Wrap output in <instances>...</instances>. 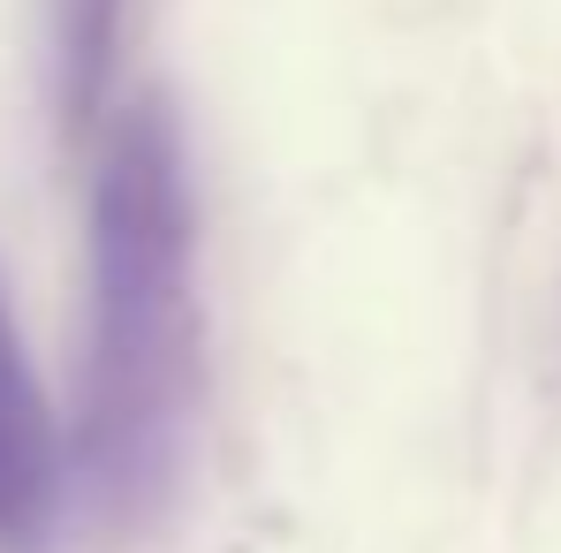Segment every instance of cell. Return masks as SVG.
<instances>
[{
    "instance_id": "1",
    "label": "cell",
    "mask_w": 561,
    "mask_h": 553,
    "mask_svg": "<svg viewBox=\"0 0 561 553\" xmlns=\"http://www.w3.org/2000/svg\"><path fill=\"white\" fill-rule=\"evenodd\" d=\"M197 402V205L160 99L114 114L92 175V349L77 462L106 516H145Z\"/></svg>"
},
{
    "instance_id": "2",
    "label": "cell",
    "mask_w": 561,
    "mask_h": 553,
    "mask_svg": "<svg viewBox=\"0 0 561 553\" xmlns=\"http://www.w3.org/2000/svg\"><path fill=\"white\" fill-rule=\"evenodd\" d=\"M54 531H61V440L0 296V553H54Z\"/></svg>"
},
{
    "instance_id": "3",
    "label": "cell",
    "mask_w": 561,
    "mask_h": 553,
    "mask_svg": "<svg viewBox=\"0 0 561 553\" xmlns=\"http://www.w3.org/2000/svg\"><path fill=\"white\" fill-rule=\"evenodd\" d=\"M122 15L129 0H46V38H54V99L69 129H92L114 61H122Z\"/></svg>"
}]
</instances>
